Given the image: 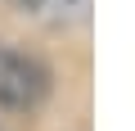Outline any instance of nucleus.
Wrapping results in <instances>:
<instances>
[{
	"mask_svg": "<svg viewBox=\"0 0 135 131\" xmlns=\"http://www.w3.org/2000/svg\"><path fill=\"white\" fill-rule=\"evenodd\" d=\"M45 86H50V73L36 59L0 45V104L5 109H32L45 95Z\"/></svg>",
	"mask_w": 135,
	"mask_h": 131,
	"instance_id": "1",
	"label": "nucleus"
},
{
	"mask_svg": "<svg viewBox=\"0 0 135 131\" xmlns=\"http://www.w3.org/2000/svg\"><path fill=\"white\" fill-rule=\"evenodd\" d=\"M9 5H18V9H45L50 0H9Z\"/></svg>",
	"mask_w": 135,
	"mask_h": 131,
	"instance_id": "2",
	"label": "nucleus"
}]
</instances>
